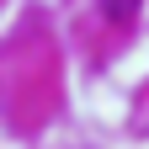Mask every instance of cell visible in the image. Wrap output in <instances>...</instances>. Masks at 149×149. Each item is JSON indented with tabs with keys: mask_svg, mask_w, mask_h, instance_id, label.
Here are the masks:
<instances>
[{
	"mask_svg": "<svg viewBox=\"0 0 149 149\" xmlns=\"http://www.w3.org/2000/svg\"><path fill=\"white\" fill-rule=\"evenodd\" d=\"M133 11H139V0H107V16H112V22H128Z\"/></svg>",
	"mask_w": 149,
	"mask_h": 149,
	"instance_id": "1",
	"label": "cell"
}]
</instances>
